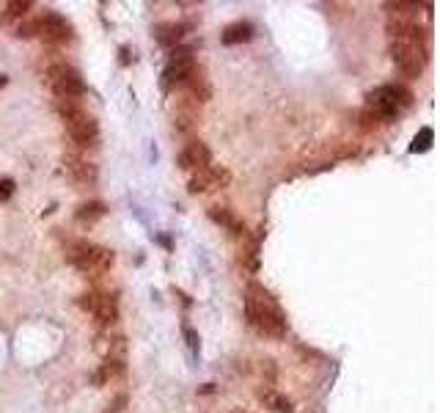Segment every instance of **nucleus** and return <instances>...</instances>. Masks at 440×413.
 I'll return each instance as SVG.
<instances>
[{
    "label": "nucleus",
    "mask_w": 440,
    "mask_h": 413,
    "mask_svg": "<svg viewBox=\"0 0 440 413\" xmlns=\"http://www.w3.org/2000/svg\"><path fill=\"white\" fill-rule=\"evenodd\" d=\"M209 218H212L215 223H220L223 229H228L231 234H237V237H248L245 226L234 218V212H231L228 207H212V210H209Z\"/></svg>",
    "instance_id": "14"
},
{
    "label": "nucleus",
    "mask_w": 440,
    "mask_h": 413,
    "mask_svg": "<svg viewBox=\"0 0 440 413\" xmlns=\"http://www.w3.org/2000/svg\"><path fill=\"white\" fill-rule=\"evenodd\" d=\"M220 39H223V44H228V47H231V44L251 42L253 39V25L251 23H242V20H240V23H231V25H226V28H223V36H220Z\"/></svg>",
    "instance_id": "15"
},
{
    "label": "nucleus",
    "mask_w": 440,
    "mask_h": 413,
    "mask_svg": "<svg viewBox=\"0 0 440 413\" xmlns=\"http://www.w3.org/2000/svg\"><path fill=\"white\" fill-rule=\"evenodd\" d=\"M259 400H261L267 408H273L276 413H292V411H295V408H292V402H289L283 394L273 391V388H264V391H259Z\"/></svg>",
    "instance_id": "16"
},
{
    "label": "nucleus",
    "mask_w": 440,
    "mask_h": 413,
    "mask_svg": "<svg viewBox=\"0 0 440 413\" xmlns=\"http://www.w3.org/2000/svg\"><path fill=\"white\" fill-rule=\"evenodd\" d=\"M17 36H20V39H33V36H39L36 17H33V20H22V23L17 25Z\"/></svg>",
    "instance_id": "21"
},
{
    "label": "nucleus",
    "mask_w": 440,
    "mask_h": 413,
    "mask_svg": "<svg viewBox=\"0 0 440 413\" xmlns=\"http://www.w3.org/2000/svg\"><path fill=\"white\" fill-rule=\"evenodd\" d=\"M245 314H248L251 328H256V331L264 333V336L281 339V336H286V331H289L286 314H283V309L278 306V300H276L261 284H256V281H251V286H248Z\"/></svg>",
    "instance_id": "1"
},
{
    "label": "nucleus",
    "mask_w": 440,
    "mask_h": 413,
    "mask_svg": "<svg viewBox=\"0 0 440 413\" xmlns=\"http://www.w3.org/2000/svg\"><path fill=\"white\" fill-rule=\"evenodd\" d=\"M122 64H129V50L122 47Z\"/></svg>",
    "instance_id": "24"
},
{
    "label": "nucleus",
    "mask_w": 440,
    "mask_h": 413,
    "mask_svg": "<svg viewBox=\"0 0 440 413\" xmlns=\"http://www.w3.org/2000/svg\"><path fill=\"white\" fill-rule=\"evenodd\" d=\"M66 171L72 174L75 182H80V185H86V188L96 185V177H99V171H96L94 163L86 158H80V155H66Z\"/></svg>",
    "instance_id": "11"
},
{
    "label": "nucleus",
    "mask_w": 440,
    "mask_h": 413,
    "mask_svg": "<svg viewBox=\"0 0 440 413\" xmlns=\"http://www.w3.org/2000/svg\"><path fill=\"white\" fill-rule=\"evenodd\" d=\"M432 138H435V132H432L429 127H424L418 135H415V141H413L410 152H427V149L432 146Z\"/></svg>",
    "instance_id": "19"
},
{
    "label": "nucleus",
    "mask_w": 440,
    "mask_h": 413,
    "mask_svg": "<svg viewBox=\"0 0 440 413\" xmlns=\"http://www.w3.org/2000/svg\"><path fill=\"white\" fill-rule=\"evenodd\" d=\"M105 215V204L102 201H89V204H80L77 207V212H75V218L80 223H94L99 221Z\"/></svg>",
    "instance_id": "17"
},
{
    "label": "nucleus",
    "mask_w": 440,
    "mask_h": 413,
    "mask_svg": "<svg viewBox=\"0 0 440 413\" xmlns=\"http://www.w3.org/2000/svg\"><path fill=\"white\" fill-rule=\"evenodd\" d=\"M234 413H242V411H234Z\"/></svg>",
    "instance_id": "26"
},
{
    "label": "nucleus",
    "mask_w": 440,
    "mask_h": 413,
    "mask_svg": "<svg viewBox=\"0 0 440 413\" xmlns=\"http://www.w3.org/2000/svg\"><path fill=\"white\" fill-rule=\"evenodd\" d=\"M179 165L185 171H204L212 165V152L207 149L204 141H190L188 146L179 152Z\"/></svg>",
    "instance_id": "10"
},
{
    "label": "nucleus",
    "mask_w": 440,
    "mask_h": 413,
    "mask_svg": "<svg viewBox=\"0 0 440 413\" xmlns=\"http://www.w3.org/2000/svg\"><path fill=\"white\" fill-rule=\"evenodd\" d=\"M185 336H188L190 348H193V350L198 348V336H195V333H193V331H190V328H185Z\"/></svg>",
    "instance_id": "23"
},
{
    "label": "nucleus",
    "mask_w": 440,
    "mask_h": 413,
    "mask_svg": "<svg viewBox=\"0 0 440 413\" xmlns=\"http://www.w3.org/2000/svg\"><path fill=\"white\" fill-rule=\"evenodd\" d=\"M14 196V179H0V201H8Z\"/></svg>",
    "instance_id": "22"
},
{
    "label": "nucleus",
    "mask_w": 440,
    "mask_h": 413,
    "mask_svg": "<svg viewBox=\"0 0 440 413\" xmlns=\"http://www.w3.org/2000/svg\"><path fill=\"white\" fill-rule=\"evenodd\" d=\"M228 171L220 168V165H209L204 171H195V177L190 179V193H209L218 191V188H226L228 185Z\"/></svg>",
    "instance_id": "9"
},
{
    "label": "nucleus",
    "mask_w": 440,
    "mask_h": 413,
    "mask_svg": "<svg viewBox=\"0 0 440 413\" xmlns=\"http://www.w3.org/2000/svg\"><path fill=\"white\" fill-rule=\"evenodd\" d=\"M0 86H6V77H3V75H0Z\"/></svg>",
    "instance_id": "25"
},
{
    "label": "nucleus",
    "mask_w": 440,
    "mask_h": 413,
    "mask_svg": "<svg viewBox=\"0 0 440 413\" xmlns=\"http://www.w3.org/2000/svg\"><path fill=\"white\" fill-rule=\"evenodd\" d=\"M80 306L91 312L99 319V325H113L119 319V300L110 292H89L80 298Z\"/></svg>",
    "instance_id": "7"
},
{
    "label": "nucleus",
    "mask_w": 440,
    "mask_h": 413,
    "mask_svg": "<svg viewBox=\"0 0 440 413\" xmlns=\"http://www.w3.org/2000/svg\"><path fill=\"white\" fill-rule=\"evenodd\" d=\"M190 31H193L190 23H162L157 25V42L162 47H176Z\"/></svg>",
    "instance_id": "13"
},
{
    "label": "nucleus",
    "mask_w": 440,
    "mask_h": 413,
    "mask_svg": "<svg viewBox=\"0 0 440 413\" xmlns=\"http://www.w3.org/2000/svg\"><path fill=\"white\" fill-rule=\"evenodd\" d=\"M195 69V61H168L165 72H162V89L165 91H174V89H182L188 83V77Z\"/></svg>",
    "instance_id": "12"
},
{
    "label": "nucleus",
    "mask_w": 440,
    "mask_h": 413,
    "mask_svg": "<svg viewBox=\"0 0 440 413\" xmlns=\"http://www.w3.org/2000/svg\"><path fill=\"white\" fill-rule=\"evenodd\" d=\"M58 113H61L63 125L69 129V138L75 141L77 149H94L99 144V125L89 110H83L80 102H75V99L58 102Z\"/></svg>",
    "instance_id": "2"
},
{
    "label": "nucleus",
    "mask_w": 440,
    "mask_h": 413,
    "mask_svg": "<svg viewBox=\"0 0 440 413\" xmlns=\"http://www.w3.org/2000/svg\"><path fill=\"white\" fill-rule=\"evenodd\" d=\"M391 53H394V64L399 69L402 77H421L424 66H427V31H415L413 36L405 39H394L391 44Z\"/></svg>",
    "instance_id": "3"
},
{
    "label": "nucleus",
    "mask_w": 440,
    "mask_h": 413,
    "mask_svg": "<svg viewBox=\"0 0 440 413\" xmlns=\"http://www.w3.org/2000/svg\"><path fill=\"white\" fill-rule=\"evenodd\" d=\"M47 83L53 89V94L58 96V102H66V99H75L86 94V83L80 77V72L66 61H53L47 66Z\"/></svg>",
    "instance_id": "6"
},
{
    "label": "nucleus",
    "mask_w": 440,
    "mask_h": 413,
    "mask_svg": "<svg viewBox=\"0 0 440 413\" xmlns=\"http://www.w3.org/2000/svg\"><path fill=\"white\" fill-rule=\"evenodd\" d=\"M31 6H33L31 0H14V3H6V14H3V23L25 17V14L31 11Z\"/></svg>",
    "instance_id": "18"
},
{
    "label": "nucleus",
    "mask_w": 440,
    "mask_h": 413,
    "mask_svg": "<svg viewBox=\"0 0 440 413\" xmlns=\"http://www.w3.org/2000/svg\"><path fill=\"white\" fill-rule=\"evenodd\" d=\"M380 125H382V119H380L375 110L366 108V110L361 113V129H363V132H372V129H377Z\"/></svg>",
    "instance_id": "20"
},
{
    "label": "nucleus",
    "mask_w": 440,
    "mask_h": 413,
    "mask_svg": "<svg viewBox=\"0 0 440 413\" xmlns=\"http://www.w3.org/2000/svg\"><path fill=\"white\" fill-rule=\"evenodd\" d=\"M413 105V94H410L405 86H396V83H388V86H380L369 94V110H375L382 125L394 122L405 108Z\"/></svg>",
    "instance_id": "5"
},
{
    "label": "nucleus",
    "mask_w": 440,
    "mask_h": 413,
    "mask_svg": "<svg viewBox=\"0 0 440 413\" xmlns=\"http://www.w3.org/2000/svg\"><path fill=\"white\" fill-rule=\"evenodd\" d=\"M66 256L86 276H102V273H108L113 267V259H116L113 251H108L102 246H94L89 240H72L69 248H66Z\"/></svg>",
    "instance_id": "4"
},
{
    "label": "nucleus",
    "mask_w": 440,
    "mask_h": 413,
    "mask_svg": "<svg viewBox=\"0 0 440 413\" xmlns=\"http://www.w3.org/2000/svg\"><path fill=\"white\" fill-rule=\"evenodd\" d=\"M36 25H39V36L44 42H53V44H61L66 39H72V25L69 20L56 14V11H44L41 17H36Z\"/></svg>",
    "instance_id": "8"
}]
</instances>
